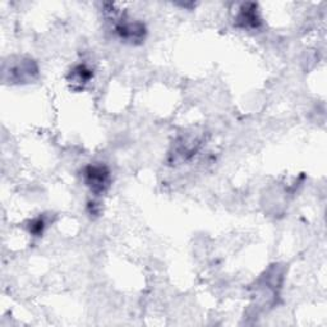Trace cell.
Listing matches in <instances>:
<instances>
[{
  "label": "cell",
  "mask_w": 327,
  "mask_h": 327,
  "mask_svg": "<svg viewBox=\"0 0 327 327\" xmlns=\"http://www.w3.org/2000/svg\"><path fill=\"white\" fill-rule=\"evenodd\" d=\"M238 21L243 22V27H252V29H256L260 23V18H258L257 13H256V8L252 4V8L248 9L247 7L244 6V8L240 12L239 17H238Z\"/></svg>",
  "instance_id": "obj_2"
},
{
  "label": "cell",
  "mask_w": 327,
  "mask_h": 327,
  "mask_svg": "<svg viewBox=\"0 0 327 327\" xmlns=\"http://www.w3.org/2000/svg\"><path fill=\"white\" fill-rule=\"evenodd\" d=\"M92 77V73L86 65H78L72 72V82L78 83L80 86L86 85Z\"/></svg>",
  "instance_id": "obj_3"
},
{
  "label": "cell",
  "mask_w": 327,
  "mask_h": 327,
  "mask_svg": "<svg viewBox=\"0 0 327 327\" xmlns=\"http://www.w3.org/2000/svg\"><path fill=\"white\" fill-rule=\"evenodd\" d=\"M85 182L93 193H103L109 186V171L105 166H88L85 170Z\"/></svg>",
  "instance_id": "obj_1"
},
{
  "label": "cell",
  "mask_w": 327,
  "mask_h": 327,
  "mask_svg": "<svg viewBox=\"0 0 327 327\" xmlns=\"http://www.w3.org/2000/svg\"><path fill=\"white\" fill-rule=\"evenodd\" d=\"M44 228H45L44 220L36 219L34 222H32V225H31V232L34 233V234L39 235V234H41L42 230H44Z\"/></svg>",
  "instance_id": "obj_4"
}]
</instances>
